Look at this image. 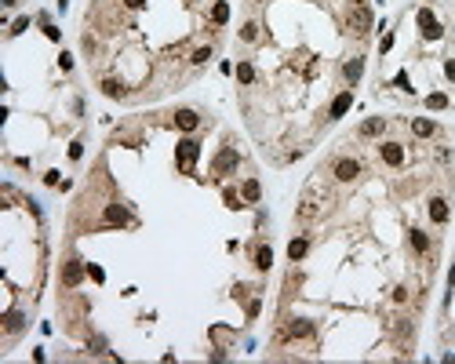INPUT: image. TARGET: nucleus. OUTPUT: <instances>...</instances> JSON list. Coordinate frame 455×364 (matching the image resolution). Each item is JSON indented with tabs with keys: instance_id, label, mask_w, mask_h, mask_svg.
I'll use <instances>...</instances> for the list:
<instances>
[{
	"instance_id": "c9c22d12",
	"label": "nucleus",
	"mask_w": 455,
	"mask_h": 364,
	"mask_svg": "<svg viewBox=\"0 0 455 364\" xmlns=\"http://www.w3.org/2000/svg\"><path fill=\"white\" fill-rule=\"evenodd\" d=\"M128 7H131V11H138V7H146V0H124Z\"/></svg>"
},
{
	"instance_id": "dca6fc26",
	"label": "nucleus",
	"mask_w": 455,
	"mask_h": 364,
	"mask_svg": "<svg viewBox=\"0 0 455 364\" xmlns=\"http://www.w3.org/2000/svg\"><path fill=\"white\" fill-rule=\"evenodd\" d=\"M306 251H310V240H306V237H295L292 244H288V259H292V263H299Z\"/></svg>"
},
{
	"instance_id": "2f4dec72",
	"label": "nucleus",
	"mask_w": 455,
	"mask_h": 364,
	"mask_svg": "<svg viewBox=\"0 0 455 364\" xmlns=\"http://www.w3.org/2000/svg\"><path fill=\"white\" fill-rule=\"evenodd\" d=\"M444 77H448V80H455V59H448V62H444Z\"/></svg>"
},
{
	"instance_id": "a878e982",
	"label": "nucleus",
	"mask_w": 455,
	"mask_h": 364,
	"mask_svg": "<svg viewBox=\"0 0 455 364\" xmlns=\"http://www.w3.org/2000/svg\"><path fill=\"white\" fill-rule=\"evenodd\" d=\"M240 36H244V40H259V26H255V22H248L244 30H240Z\"/></svg>"
},
{
	"instance_id": "bb28decb",
	"label": "nucleus",
	"mask_w": 455,
	"mask_h": 364,
	"mask_svg": "<svg viewBox=\"0 0 455 364\" xmlns=\"http://www.w3.org/2000/svg\"><path fill=\"white\" fill-rule=\"evenodd\" d=\"M26 30H30V18H18V22H15L7 33H11V36H18V33H26Z\"/></svg>"
},
{
	"instance_id": "0eeeda50",
	"label": "nucleus",
	"mask_w": 455,
	"mask_h": 364,
	"mask_svg": "<svg viewBox=\"0 0 455 364\" xmlns=\"http://www.w3.org/2000/svg\"><path fill=\"white\" fill-rule=\"evenodd\" d=\"M350 106H354V91H342V95L331 102V109H328V120H339V117H346L350 113Z\"/></svg>"
},
{
	"instance_id": "4468645a",
	"label": "nucleus",
	"mask_w": 455,
	"mask_h": 364,
	"mask_svg": "<svg viewBox=\"0 0 455 364\" xmlns=\"http://www.w3.org/2000/svg\"><path fill=\"white\" fill-rule=\"evenodd\" d=\"M430 219L437 222V226H441V222H448V204H444V197H433L430 200Z\"/></svg>"
},
{
	"instance_id": "6e6552de",
	"label": "nucleus",
	"mask_w": 455,
	"mask_h": 364,
	"mask_svg": "<svg viewBox=\"0 0 455 364\" xmlns=\"http://www.w3.org/2000/svg\"><path fill=\"white\" fill-rule=\"evenodd\" d=\"M357 175H360V164H357V161H350V157L335 164V179H339V182H354Z\"/></svg>"
},
{
	"instance_id": "5701e85b",
	"label": "nucleus",
	"mask_w": 455,
	"mask_h": 364,
	"mask_svg": "<svg viewBox=\"0 0 455 364\" xmlns=\"http://www.w3.org/2000/svg\"><path fill=\"white\" fill-rule=\"evenodd\" d=\"M237 80H240V84H252V80H255L252 62H240V66H237Z\"/></svg>"
},
{
	"instance_id": "9d476101",
	"label": "nucleus",
	"mask_w": 455,
	"mask_h": 364,
	"mask_svg": "<svg viewBox=\"0 0 455 364\" xmlns=\"http://www.w3.org/2000/svg\"><path fill=\"white\" fill-rule=\"evenodd\" d=\"M270 266H273V248L270 244H259L255 248V269H259V273H266Z\"/></svg>"
},
{
	"instance_id": "cd10ccee",
	"label": "nucleus",
	"mask_w": 455,
	"mask_h": 364,
	"mask_svg": "<svg viewBox=\"0 0 455 364\" xmlns=\"http://www.w3.org/2000/svg\"><path fill=\"white\" fill-rule=\"evenodd\" d=\"M88 273H91V281H95V284H102V281H106V273H102V269H98L95 263H88Z\"/></svg>"
},
{
	"instance_id": "473e14b6",
	"label": "nucleus",
	"mask_w": 455,
	"mask_h": 364,
	"mask_svg": "<svg viewBox=\"0 0 455 364\" xmlns=\"http://www.w3.org/2000/svg\"><path fill=\"white\" fill-rule=\"evenodd\" d=\"M390 48H393V36H390V33H386V36H383V44H379V51H383V55H386Z\"/></svg>"
},
{
	"instance_id": "f704fd0d",
	"label": "nucleus",
	"mask_w": 455,
	"mask_h": 364,
	"mask_svg": "<svg viewBox=\"0 0 455 364\" xmlns=\"http://www.w3.org/2000/svg\"><path fill=\"white\" fill-rule=\"evenodd\" d=\"M226 204H229V208H240V200H237V193H233V190H226Z\"/></svg>"
},
{
	"instance_id": "7ed1b4c3",
	"label": "nucleus",
	"mask_w": 455,
	"mask_h": 364,
	"mask_svg": "<svg viewBox=\"0 0 455 364\" xmlns=\"http://www.w3.org/2000/svg\"><path fill=\"white\" fill-rule=\"evenodd\" d=\"M84 273H88V263H80V259H66V266H62V284H66V288H77Z\"/></svg>"
},
{
	"instance_id": "423d86ee",
	"label": "nucleus",
	"mask_w": 455,
	"mask_h": 364,
	"mask_svg": "<svg viewBox=\"0 0 455 364\" xmlns=\"http://www.w3.org/2000/svg\"><path fill=\"white\" fill-rule=\"evenodd\" d=\"M284 335H288V339H310V335H313V321H306V317H295V321H288Z\"/></svg>"
},
{
	"instance_id": "f3484780",
	"label": "nucleus",
	"mask_w": 455,
	"mask_h": 364,
	"mask_svg": "<svg viewBox=\"0 0 455 364\" xmlns=\"http://www.w3.org/2000/svg\"><path fill=\"white\" fill-rule=\"evenodd\" d=\"M342 73H346V80H350V84H357V80H360V73H364V59H350L346 66H342Z\"/></svg>"
},
{
	"instance_id": "412c9836",
	"label": "nucleus",
	"mask_w": 455,
	"mask_h": 364,
	"mask_svg": "<svg viewBox=\"0 0 455 364\" xmlns=\"http://www.w3.org/2000/svg\"><path fill=\"white\" fill-rule=\"evenodd\" d=\"M408 240H412V248H415V251H426V248H430V240H426V233H422V230H412V233H408Z\"/></svg>"
},
{
	"instance_id": "9b49d317",
	"label": "nucleus",
	"mask_w": 455,
	"mask_h": 364,
	"mask_svg": "<svg viewBox=\"0 0 455 364\" xmlns=\"http://www.w3.org/2000/svg\"><path fill=\"white\" fill-rule=\"evenodd\" d=\"M383 161H386V164H393V167H397V164H404V149L397 146V142H383Z\"/></svg>"
},
{
	"instance_id": "1a4fd4ad",
	"label": "nucleus",
	"mask_w": 455,
	"mask_h": 364,
	"mask_svg": "<svg viewBox=\"0 0 455 364\" xmlns=\"http://www.w3.org/2000/svg\"><path fill=\"white\" fill-rule=\"evenodd\" d=\"M102 222H106V226H128V222H131V215H128L120 204H109L106 215H102Z\"/></svg>"
},
{
	"instance_id": "393cba45",
	"label": "nucleus",
	"mask_w": 455,
	"mask_h": 364,
	"mask_svg": "<svg viewBox=\"0 0 455 364\" xmlns=\"http://www.w3.org/2000/svg\"><path fill=\"white\" fill-rule=\"evenodd\" d=\"M208 59H211V48H197V51H193V59H190V62H193V66H204Z\"/></svg>"
},
{
	"instance_id": "f257e3e1",
	"label": "nucleus",
	"mask_w": 455,
	"mask_h": 364,
	"mask_svg": "<svg viewBox=\"0 0 455 364\" xmlns=\"http://www.w3.org/2000/svg\"><path fill=\"white\" fill-rule=\"evenodd\" d=\"M197 153H200L197 138H182V142L175 146V164H179L182 171H193V164H197Z\"/></svg>"
},
{
	"instance_id": "e433bc0d",
	"label": "nucleus",
	"mask_w": 455,
	"mask_h": 364,
	"mask_svg": "<svg viewBox=\"0 0 455 364\" xmlns=\"http://www.w3.org/2000/svg\"><path fill=\"white\" fill-rule=\"evenodd\" d=\"M448 284H452V288H455V266H452V273H448Z\"/></svg>"
},
{
	"instance_id": "b1692460",
	"label": "nucleus",
	"mask_w": 455,
	"mask_h": 364,
	"mask_svg": "<svg viewBox=\"0 0 455 364\" xmlns=\"http://www.w3.org/2000/svg\"><path fill=\"white\" fill-rule=\"evenodd\" d=\"M426 106H430V109H444V106H448V95H441V91H433V95L426 99Z\"/></svg>"
},
{
	"instance_id": "7c9ffc66",
	"label": "nucleus",
	"mask_w": 455,
	"mask_h": 364,
	"mask_svg": "<svg viewBox=\"0 0 455 364\" xmlns=\"http://www.w3.org/2000/svg\"><path fill=\"white\" fill-rule=\"evenodd\" d=\"M69 157H73V161H80V157H84V146L73 142V146H69Z\"/></svg>"
},
{
	"instance_id": "f03ea898",
	"label": "nucleus",
	"mask_w": 455,
	"mask_h": 364,
	"mask_svg": "<svg viewBox=\"0 0 455 364\" xmlns=\"http://www.w3.org/2000/svg\"><path fill=\"white\" fill-rule=\"evenodd\" d=\"M415 18H419V30H422V36H426V40H437V36L444 33V30H441V22L433 18V11H430V7H419V15H415Z\"/></svg>"
},
{
	"instance_id": "f8f14e48",
	"label": "nucleus",
	"mask_w": 455,
	"mask_h": 364,
	"mask_svg": "<svg viewBox=\"0 0 455 364\" xmlns=\"http://www.w3.org/2000/svg\"><path fill=\"white\" fill-rule=\"evenodd\" d=\"M175 124H179L182 132H193V128L200 124V117L193 113V109H179V113H175Z\"/></svg>"
},
{
	"instance_id": "72a5a7b5",
	"label": "nucleus",
	"mask_w": 455,
	"mask_h": 364,
	"mask_svg": "<svg viewBox=\"0 0 455 364\" xmlns=\"http://www.w3.org/2000/svg\"><path fill=\"white\" fill-rule=\"evenodd\" d=\"M59 66L62 69H73V55H59Z\"/></svg>"
},
{
	"instance_id": "39448f33",
	"label": "nucleus",
	"mask_w": 455,
	"mask_h": 364,
	"mask_svg": "<svg viewBox=\"0 0 455 364\" xmlns=\"http://www.w3.org/2000/svg\"><path fill=\"white\" fill-rule=\"evenodd\" d=\"M350 30H354L357 36H364V33L371 30V11H368L364 4H357L354 11H350Z\"/></svg>"
},
{
	"instance_id": "c756f323",
	"label": "nucleus",
	"mask_w": 455,
	"mask_h": 364,
	"mask_svg": "<svg viewBox=\"0 0 455 364\" xmlns=\"http://www.w3.org/2000/svg\"><path fill=\"white\" fill-rule=\"evenodd\" d=\"M44 36H48V40H59V36H62V30H55V26H48V22H44Z\"/></svg>"
},
{
	"instance_id": "6ab92c4d",
	"label": "nucleus",
	"mask_w": 455,
	"mask_h": 364,
	"mask_svg": "<svg viewBox=\"0 0 455 364\" xmlns=\"http://www.w3.org/2000/svg\"><path fill=\"white\" fill-rule=\"evenodd\" d=\"M412 132L419 135V138H430L433 132H437V124H433V120H426V117H419V120H412Z\"/></svg>"
},
{
	"instance_id": "4be33fe9",
	"label": "nucleus",
	"mask_w": 455,
	"mask_h": 364,
	"mask_svg": "<svg viewBox=\"0 0 455 364\" xmlns=\"http://www.w3.org/2000/svg\"><path fill=\"white\" fill-rule=\"evenodd\" d=\"M22 324H26V317H22V313H15V310L4 317V331H18Z\"/></svg>"
},
{
	"instance_id": "aec40b11",
	"label": "nucleus",
	"mask_w": 455,
	"mask_h": 364,
	"mask_svg": "<svg viewBox=\"0 0 455 364\" xmlns=\"http://www.w3.org/2000/svg\"><path fill=\"white\" fill-rule=\"evenodd\" d=\"M211 22H215V26H222V22H229V4H226V0H219V4L211 7Z\"/></svg>"
},
{
	"instance_id": "c85d7f7f",
	"label": "nucleus",
	"mask_w": 455,
	"mask_h": 364,
	"mask_svg": "<svg viewBox=\"0 0 455 364\" xmlns=\"http://www.w3.org/2000/svg\"><path fill=\"white\" fill-rule=\"evenodd\" d=\"M393 84H397L401 91H412V80H408V73H397V77H393Z\"/></svg>"
},
{
	"instance_id": "20e7f679",
	"label": "nucleus",
	"mask_w": 455,
	"mask_h": 364,
	"mask_svg": "<svg viewBox=\"0 0 455 364\" xmlns=\"http://www.w3.org/2000/svg\"><path fill=\"white\" fill-rule=\"evenodd\" d=\"M237 164H240L237 149H233V146H226V149H222V153L215 157V164H211V171H215V175H229V171H233Z\"/></svg>"
},
{
	"instance_id": "a211bd4d",
	"label": "nucleus",
	"mask_w": 455,
	"mask_h": 364,
	"mask_svg": "<svg viewBox=\"0 0 455 364\" xmlns=\"http://www.w3.org/2000/svg\"><path fill=\"white\" fill-rule=\"evenodd\" d=\"M240 197H244V200H248V204H255V200H259V197H262V186H259V182H255V179H248V182H244V186H240Z\"/></svg>"
},
{
	"instance_id": "2eb2a0df",
	"label": "nucleus",
	"mask_w": 455,
	"mask_h": 364,
	"mask_svg": "<svg viewBox=\"0 0 455 364\" xmlns=\"http://www.w3.org/2000/svg\"><path fill=\"white\" fill-rule=\"evenodd\" d=\"M102 95H106V99H124V95H128V88H124L120 80L109 77V80H102Z\"/></svg>"
},
{
	"instance_id": "ddd939ff",
	"label": "nucleus",
	"mask_w": 455,
	"mask_h": 364,
	"mask_svg": "<svg viewBox=\"0 0 455 364\" xmlns=\"http://www.w3.org/2000/svg\"><path fill=\"white\" fill-rule=\"evenodd\" d=\"M383 132H386V120H383V117H368L364 124H360V135H364V138H371V135H383Z\"/></svg>"
}]
</instances>
